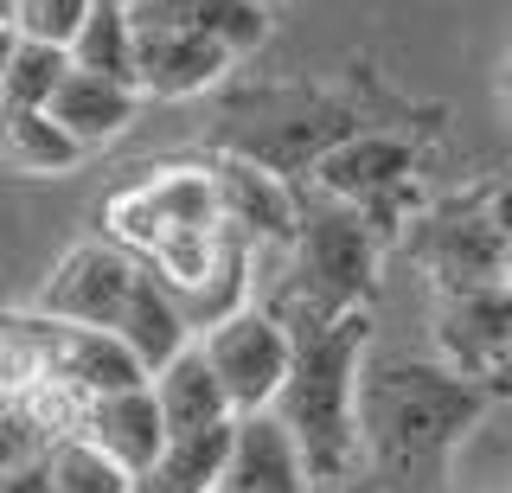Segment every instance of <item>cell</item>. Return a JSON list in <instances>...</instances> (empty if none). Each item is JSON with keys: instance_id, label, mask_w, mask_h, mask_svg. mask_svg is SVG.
<instances>
[{"instance_id": "cell-12", "label": "cell", "mask_w": 512, "mask_h": 493, "mask_svg": "<svg viewBox=\"0 0 512 493\" xmlns=\"http://www.w3.org/2000/svg\"><path fill=\"white\" fill-rule=\"evenodd\" d=\"M231 65L237 58L212 39L135 26V90L141 97H199V90H212Z\"/></svg>"}, {"instance_id": "cell-21", "label": "cell", "mask_w": 512, "mask_h": 493, "mask_svg": "<svg viewBox=\"0 0 512 493\" xmlns=\"http://www.w3.org/2000/svg\"><path fill=\"white\" fill-rule=\"evenodd\" d=\"M64 58H71V71H96V77H116V84H135V26H128V0H90V13L71 33V45H64Z\"/></svg>"}, {"instance_id": "cell-13", "label": "cell", "mask_w": 512, "mask_h": 493, "mask_svg": "<svg viewBox=\"0 0 512 493\" xmlns=\"http://www.w3.org/2000/svg\"><path fill=\"white\" fill-rule=\"evenodd\" d=\"M77 436H90L109 461H122L128 474H148L154 455L167 449V423H160V404L148 385H128V391H109V397H90L84 417H77Z\"/></svg>"}, {"instance_id": "cell-25", "label": "cell", "mask_w": 512, "mask_h": 493, "mask_svg": "<svg viewBox=\"0 0 512 493\" xmlns=\"http://www.w3.org/2000/svg\"><path fill=\"white\" fill-rule=\"evenodd\" d=\"M71 58L64 45H45V39H13V58H7V84H0V109H45L52 90L64 84Z\"/></svg>"}, {"instance_id": "cell-5", "label": "cell", "mask_w": 512, "mask_h": 493, "mask_svg": "<svg viewBox=\"0 0 512 493\" xmlns=\"http://www.w3.org/2000/svg\"><path fill=\"white\" fill-rule=\"evenodd\" d=\"M199 353L212 365L231 417H263L288 378V327L269 308H237L231 321L199 333Z\"/></svg>"}, {"instance_id": "cell-17", "label": "cell", "mask_w": 512, "mask_h": 493, "mask_svg": "<svg viewBox=\"0 0 512 493\" xmlns=\"http://www.w3.org/2000/svg\"><path fill=\"white\" fill-rule=\"evenodd\" d=\"M250 269H256V250H250V237L224 225V244H218L212 269H205V276L192 282V289H173V308H180V321H186V333H192V340H199L205 327L231 321L237 308H250V282H256Z\"/></svg>"}, {"instance_id": "cell-28", "label": "cell", "mask_w": 512, "mask_h": 493, "mask_svg": "<svg viewBox=\"0 0 512 493\" xmlns=\"http://www.w3.org/2000/svg\"><path fill=\"white\" fill-rule=\"evenodd\" d=\"M0 493H52V468H45V455L20 461V468H0Z\"/></svg>"}, {"instance_id": "cell-3", "label": "cell", "mask_w": 512, "mask_h": 493, "mask_svg": "<svg viewBox=\"0 0 512 493\" xmlns=\"http://www.w3.org/2000/svg\"><path fill=\"white\" fill-rule=\"evenodd\" d=\"M282 257H288V282H282L288 321H340V314H359L365 295H372L378 231L365 225V212L320 193L314 205H301L295 244Z\"/></svg>"}, {"instance_id": "cell-19", "label": "cell", "mask_w": 512, "mask_h": 493, "mask_svg": "<svg viewBox=\"0 0 512 493\" xmlns=\"http://www.w3.org/2000/svg\"><path fill=\"white\" fill-rule=\"evenodd\" d=\"M154 404H160V423H167V436H192V429H212V423H231V404H224L212 365H205L199 340L186 346L180 359H167L160 372L148 378Z\"/></svg>"}, {"instance_id": "cell-27", "label": "cell", "mask_w": 512, "mask_h": 493, "mask_svg": "<svg viewBox=\"0 0 512 493\" xmlns=\"http://www.w3.org/2000/svg\"><path fill=\"white\" fill-rule=\"evenodd\" d=\"M52 429H45V417L32 404H0V468H20V461L45 455L52 449Z\"/></svg>"}, {"instance_id": "cell-14", "label": "cell", "mask_w": 512, "mask_h": 493, "mask_svg": "<svg viewBox=\"0 0 512 493\" xmlns=\"http://www.w3.org/2000/svg\"><path fill=\"white\" fill-rule=\"evenodd\" d=\"M128 26L192 33L224 45L231 58H244L269 39V7H256V0H128Z\"/></svg>"}, {"instance_id": "cell-22", "label": "cell", "mask_w": 512, "mask_h": 493, "mask_svg": "<svg viewBox=\"0 0 512 493\" xmlns=\"http://www.w3.org/2000/svg\"><path fill=\"white\" fill-rule=\"evenodd\" d=\"M0 161L13 173H32V180H52V173H71L84 161V148L45 109H0Z\"/></svg>"}, {"instance_id": "cell-7", "label": "cell", "mask_w": 512, "mask_h": 493, "mask_svg": "<svg viewBox=\"0 0 512 493\" xmlns=\"http://www.w3.org/2000/svg\"><path fill=\"white\" fill-rule=\"evenodd\" d=\"M141 282V263L116 244H77L64 250L58 269L45 276L39 289V314L45 321H64V327H116L128 295Z\"/></svg>"}, {"instance_id": "cell-18", "label": "cell", "mask_w": 512, "mask_h": 493, "mask_svg": "<svg viewBox=\"0 0 512 493\" xmlns=\"http://www.w3.org/2000/svg\"><path fill=\"white\" fill-rule=\"evenodd\" d=\"M116 340L135 353V365L141 372H160L167 359H180L186 346H192V333H186V321H180V308H173V289L154 276L148 263H141V282H135V295H128V308H122V321L109 327Z\"/></svg>"}, {"instance_id": "cell-4", "label": "cell", "mask_w": 512, "mask_h": 493, "mask_svg": "<svg viewBox=\"0 0 512 493\" xmlns=\"http://www.w3.org/2000/svg\"><path fill=\"white\" fill-rule=\"evenodd\" d=\"M218 225V193H212V167H154L141 186H122L103 205V231L109 244L128 250L135 263H148L167 237Z\"/></svg>"}, {"instance_id": "cell-16", "label": "cell", "mask_w": 512, "mask_h": 493, "mask_svg": "<svg viewBox=\"0 0 512 493\" xmlns=\"http://www.w3.org/2000/svg\"><path fill=\"white\" fill-rule=\"evenodd\" d=\"M135 103H141L135 84H116V77H96V71H64V84L52 90L45 116H52L58 129L90 154V148L116 141L128 122H135Z\"/></svg>"}, {"instance_id": "cell-10", "label": "cell", "mask_w": 512, "mask_h": 493, "mask_svg": "<svg viewBox=\"0 0 512 493\" xmlns=\"http://www.w3.org/2000/svg\"><path fill=\"white\" fill-rule=\"evenodd\" d=\"M212 193H218V218L231 231H244L250 250H288L295 244L301 205L276 173H263L256 161H218L212 167Z\"/></svg>"}, {"instance_id": "cell-30", "label": "cell", "mask_w": 512, "mask_h": 493, "mask_svg": "<svg viewBox=\"0 0 512 493\" xmlns=\"http://www.w3.org/2000/svg\"><path fill=\"white\" fill-rule=\"evenodd\" d=\"M13 13H20V0H0V26H13Z\"/></svg>"}, {"instance_id": "cell-1", "label": "cell", "mask_w": 512, "mask_h": 493, "mask_svg": "<svg viewBox=\"0 0 512 493\" xmlns=\"http://www.w3.org/2000/svg\"><path fill=\"white\" fill-rule=\"evenodd\" d=\"M372 321L340 314V321H288V378L269 404V417L288 429L308 487H352L365 468L359 449V372Z\"/></svg>"}, {"instance_id": "cell-31", "label": "cell", "mask_w": 512, "mask_h": 493, "mask_svg": "<svg viewBox=\"0 0 512 493\" xmlns=\"http://www.w3.org/2000/svg\"><path fill=\"white\" fill-rule=\"evenodd\" d=\"M256 7H282V0H256Z\"/></svg>"}, {"instance_id": "cell-11", "label": "cell", "mask_w": 512, "mask_h": 493, "mask_svg": "<svg viewBox=\"0 0 512 493\" xmlns=\"http://www.w3.org/2000/svg\"><path fill=\"white\" fill-rule=\"evenodd\" d=\"M71 404H90V397L128 391V385H148V372L135 365V353L116 340L109 327H52V378Z\"/></svg>"}, {"instance_id": "cell-20", "label": "cell", "mask_w": 512, "mask_h": 493, "mask_svg": "<svg viewBox=\"0 0 512 493\" xmlns=\"http://www.w3.org/2000/svg\"><path fill=\"white\" fill-rule=\"evenodd\" d=\"M231 436H237V417L212 423V429H192V436H167V449L135 481V493H212L224 461H231Z\"/></svg>"}, {"instance_id": "cell-29", "label": "cell", "mask_w": 512, "mask_h": 493, "mask_svg": "<svg viewBox=\"0 0 512 493\" xmlns=\"http://www.w3.org/2000/svg\"><path fill=\"white\" fill-rule=\"evenodd\" d=\"M13 39H20V33H13V26H0V84H7V58H13Z\"/></svg>"}, {"instance_id": "cell-2", "label": "cell", "mask_w": 512, "mask_h": 493, "mask_svg": "<svg viewBox=\"0 0 512 493\" xmlns=\"http://www.w3.org/2000/svg\"><path fill=\"white\" fill-rule=\"evenodd\" d=\"M487 410V385L448 372L442 359H397L359 372V449L384 481L429 487L455 442Z\"/></svg>"}, {"instance_id": "cell-9", "label": "cell", "mask_w": 512, "mask_h": 493, "mask_svg": "<svg viewBox=\"0 0 512 493\" xmlns=\"http://www.w3.org/2000/svg\"><path fill=\"white\" fill-rule=\"evenodd\" d=\"M410 180H416V154L391 135H359V141H346V148L320 154V167H314L320 193L352 205V212H365V225H378L384 199L404 193Z\"/></svg>"}, {"instance_id": "cell-26", "label": "cell", "mask_w": 512, "mask_h": 493, "mask_svg": "<svg viewBox=\"0 0 512 493\" xmlns=\"http://www.w3.org/2000/svg\"><path fill=\"white\" fill-rule=\"evenodd\" d=\"M90 0H20L13 13V33L20 39H45V45H71V33L84 26Z\"/></svg>"}, {"instance_id": "cell-6", "label": "cell", "mask_w": 512, "mask_h": 493, "mask_svg": "<svg viewBox=\"0 0 512 493\" xmlns=\"http://www.w3.org/2000/svg\"><path fill=\"white\" fill-rule=\"evenodd\" d=\"M410 250L442 295L480 289V282H506V237H500V218H493V199L442 205L436 218H423Z\"/></svg>"}, {"instance_id": "cell-8", "label": "cell", "mask_w": 512, "mask_h": 493, "mask_svg": "<svg viewBox=\"0 0 512 493\" xmlns=\"http://www.w3.org/2000/svg\"><path fill=\"white\" fill-rule=\"evenodd\" d=\"M436 353L461 378H493L512 365V282H480L436 301Z\"/></svg>"}, {"instance_id": "cell-15", "label": "cell", "mask_w": 512, "mask_h": 493, "mask_svg": "<svg viewBox=\"0 0 512 493\" xmlns=\"http://www.w3.org/2000/svg\"><path fill=\"white\" fill-rule=\"evenodd\" d=\"M212 493H314V487H308V468H301L288 429L263 410V417H237L231 461H224Z\"/></svg>"}, {"instance_id": "cell-23", "label": "cell", "mask_w": 512, "mask_h": 493, "mask_svg": "<svg viewBox=\"0 0 512 493\" xmlns=\"http://www.w3.org/2000/svg\"><path fill=\"white\" fill-rule=\"evenodd\" d=\"M52 327L45 314H0V404H32L52 378Z\"/></svg>"}, {"instance_id": "cell-24", "label": "cell", "mask_w": 512, "mask_h": 493, "mask_svg": "<svg viewBox=\"0 0 512 493\" xmlns=\"http://www.w3.org/2000/svg\"><path fill=\"white\" fill-rule=\"evenodd\" d=\"M45 468H52V493H135V474L122 461H109L90 436H58L45 449Z\"/></svg>"}]
</instances>
